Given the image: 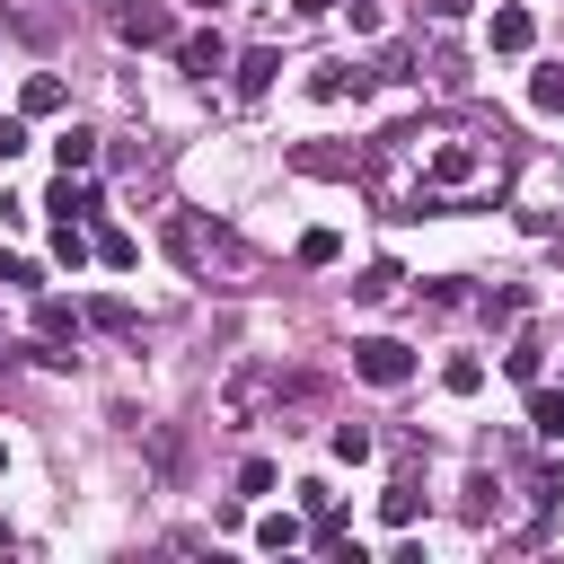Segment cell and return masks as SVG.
Wrapping results in <instances>:
<instances>
[{
	"instance_id": "cell-24",
	"label": "cell",
	"mask_w": 564,
	"mask_h": 564,
	"mask_svg": "<svg viewBox=\"0 0 564 564\" xmlns=\"http://www.w3.org/2000/svg\"><path fill=\"white\" fill-rule=\"evenodd\" d=\"M335 9H344V26H352V35H379V26H388V9H379V0H335Z\"/></svg>"
},
{
	"instance_id": "cell-22",
	"label": "cell",
	"mask_w": 564,
	"mask_h": 564,
	"mask_svg": "<svg viewBox=\"0 0 564 564\" xmlns=\"http://www.w3.org/2000/svg\"><path fill=\"white\" fill-rule=\"evenodd\" d=\"M97 264H115V273H123V264H141V247H132L123 229H97Z\"/></svg>"
},
{
	"instance_id": "cell-14",
	"label": "cell",
	"mask_w": 564,
	"mask_h": 564,
	"mask_svg": "<svg viewBox=\"0 0 564 564\" xmlns=\"http://www.w3.org/2000/svg\"><path fill=\"white\" fill-rule=\"evenodd\" d=\"M88 326H97V335H132L141 317H132V300H115V291H97V300H88Z\"/></svg>"
},
{
	"instance_id": "cell-25",
	"label": "cell",
	"mask_w": 564,
	"mask_h": 564,
	"mask_svg": "<svg viewBox=\"0 0 564 564\" xmlns=\"http://www.w3.org/2000/svg\"><path fill=\"white\" fill-rule=\"evenodd\" d=\"M26 150H35V132H26V115H0V167H9V159H26Z\"/></svg>"
},
{
	"instance_id": "cell-11",
	"label": "cell",
	"mask_w": 564,
	"mask_h": 564,
	"mask_svg": "<svg viewBox=\"0 0 564 564\" xmlns=\"http://www.w3.org/2000/svg\"><path fill=\"white\" fill-rule=\"evenodd\" d=\"M88 256H97V238H88V220H53V264H70V273H79Z\"/></svg>"
},
{
	"instance_id": "cell-18",
	"label": "cell",
	"mask_w": 564,
	"mask_h": 564,
	"mask_svg": "<svg viewBox=\"0 0 564 564\" xmlns=\"http://www.w3.org/2000/svg\"><path fill=\"white\" fill-rule=\"evenodd\" d=\"M485 317H494V326H520V317H529V291H520V282H511V291H485Z\"/></svg>"
},
{
	"instance_id": "cell-29",
	"label": "cell",
	"mask_w": 564,
	"mask_h": 564,
	"mask_svg": "<svg viewBox=\"0 0 564 564\" xmlns=\"http://www.w3.org/2000/svg\"><path fill=\"white\" fill-rule=\"evenodd\" d=\"M423 9H432L441 26H449V18H467V0H423Z\"/></svg>"
},
{
	"instance_id": "cell-27",
	"label": "cell",
	"mask_w": 564,
	"mask_h": 564,
	"mask_svg": "<svg viewBox=\"0 0 564 564\" xmlns=\"http://www.w3.org/2000/svg\"><path fill=\"white\" fill-rule=\"evenodd\" d=\"M0 291H35V264H26V256H9V247H0Z\"/></svg>"
},
{
	"instance_id": "cell-5",
	"label": "cell",
	"mask_w": 564,
	"mask_h": 564,
	"mask_svg": "<svg viewBox=\"0 0 564 564\" xmlns=\"http://www.w3.org/2000/svg\"><path fill=\"white\" fill-rule=\"evenodd\" d=\"M273 79H282V53H273V44H247V53H238V62H229V88H238V97H247V106H256V97H264V88H273Z\"/></svg>"
},
{
	"instance_id": "cell-2",
	"label": "cell",
	"mask_w": 564,
	"mask_h": 564,
	"mask_svg": "<svg viewBox=\"0 0 564 564\" xmlns=\"http://www.w3.org/2000/svg\"><path fill=\"white\" fill-rule=\"evenodd\" d=\"M379 88V70H361V62H317L308 70V97L317 106H335V97H370Z\"/></svg>"
},
{
	"instance_id": "cell-19",
	"label": "cell",
	"mask_w": 564,
	"mask_h": 564,
	"mask_svg": "<svg viewBox=\"0 0 564 564\" xmlns=\"http://www.w3.org/2000/svg\"><path fill=\"white\" fill-rule=\"evenodd\" d=\"M502 370H511V379H520V388H538V370H546V352H538V344H529V335H520V344H511V352H502Z\"/></svg>"
},
{
	"instance_id": "cell-9",
	"label": "cell",
	"mask_w": 564,
	"mask_h": 564,
	"mask_svg": "<svg viewBox=\"0 0 564 564\" xmlns=\"http://www.w3.org/2000/svg\"><path fill=\"white\" fill-rule=\"evenodd\" d=\"M115 35H123V44H176V18H167V9H123Z\"/></svg>"
},
{
	"instance_id": "cell-10",
	"label": "cell",
	"mask_w": 564,
	"mask_h": 564,
	"mask_svg": "<svg viewBox=\"0 0 564 564\" xmlns=\"http://www.w3.org/2000/svg\"><path fill=\"white\" fill-rule=\"evenodd\" d=\"M79 326H88V308H70V300H35V335H53V344H79Z\"/></svg>"
},
{
	"instance_id": "cell-7",
	"label": "cell",
	"mask_w": 564,
	"mask_h": 564,
	"mask_svg": "<svg viewBox=\"0 0 564 564\" xmlns=\"http://www.w3.org/2000/svg\"><path fill=\"white\" fill-rule=\"evenodd\" d=\"M44 212H53V220H97V212H106V194H97V185H88V167H79V176H70V167H62V185H53V194H44Z\"/></svg>"
},
{
	"instance_id": "cell-20",
	"label": "cell",
	"mask_w": 564,
	"mask_h": 564,
	"mask_svg": "<svg viewBox=\"0 0 564 564\" xmlns=\"http://www.w3.org/2000/svg\"><path fill=\"white\" fill-rule=\"evenodd\" d=\"M379 511H388V520H397V529H405V520H414V511H423V494H414V476H397V485H388V494H379Z\"/></svg>"
},
{
	"instance_id": "cell-30",
	"label": "cell",
	"mask_w": 564,
	"mask_h": 564,
	"mask_svg": "<svg viewBox=\"0 0 564 564\" xmlns=\"http://www.w3.org/2000/svg\"><path fill=\"white\" fill-rule=\"evenodd\" d=\"M0 467H9V441H0Z\"/></svg>"
},
{
	"instance_id": "cell-17",
	"label": "cell",
	"mask_w": 564,
	"mask_h": 564,
	"mask_svg": "<svg viewBox=\"0 0 564 564\" xmlns=\"http://www.w3.org/2000/svg\"><path fill=\"white\" fill-rule=\"evenodd\" d=\"M441 388H449V397H476V388H485V361H476V352H449V361H441Z\"/></svg>"
},
{
	"instance_id": "cell-6",
	"label": "cell",
	"mask_w": 564,
	"mask_h": 564,
	"mask_svg": "<svg viewBox=\"0 0 564 564\" xmlns=\"http://www.w3.org/2000/svg\"><path fill=\"white\" fill-rule=\"evenodd\" d=\"M476 167H485V150H476V141H441V150H432V159H423V185H432V194H441V185H467V176H476Z\"/></svg>"
},
{
	"instance_id": "cell-15",
	"label": "cell",
	"mask_w": 564,
	"mask_h": 564,
	"mask_svg": "<svg viewBox=\"0 0 564 564\" xmlns=\"http://www.w3.org/2000/svg\"><path fill=\"white\" fill-rule=\"evenodd\" d=\"M300 538H308V520H300V511H264V520H256V546H273V555H282V546H300Z\"/></svg>"
},
{
	"instance_id": "cell-26",
	"label": "cell",
	"mask_w": 564,
	"mask_h": 564,
	"mask_svg": "<svg viewBox=\"0 0 564 564\" xmlns=\"http://www.w3.org/2000/svg\"><path fill=\"white\" fill-rule=\"evenodd\" d=\"M335 256H344L335 229H308V238H300V264H335Z\"/></svg>"
},
{
	"instance_id": "cell-4",
	"label": "cell",
	"mask_w": 564,
	"mask_h": 564,
	"mask_svg": "<svg viewBox=\"0 0 564 564\" xmlns=\"http://www.w3.org/2000/svg\"><path fill=\"white\" fill-rule=\"evenodd\" d=\"M176 70H185V79H220V70H229V44H220L212 26H194V35H176Z\"/></svg>"
},
{
	"instance_id": "cell-8",
	"label": "cell",
	"mask_w": 564,
	"mask_h": 564,
	"mask_svg": "<svg viewBox=\"0 0 564 564\" xmlns=\"http://www.w3.org/2000/svg\"><path fill=\"white\" fill-rule=\"evenodd\" d=\"M62 106H70V88H62L53 70H26V88H18V115H26V123H44V115H62Z\"/></svg>"
},
{
	"instance_id": "cell-16",
	"label": "cell",
	"mask_w": 564,
	"mask_h": 564,
	"mask_svg": "<svg viewBox=\"0 0 564 564\" xmlns=\"http://www.w3.org/2000/svg\"><path fill=\"white\" fill-rule=\"evenodd\" d=\"M397 291H405V273H397V264H370V273L352 282V300H361V308H379V300H397Z\"/></svg>"
},
{
	"instance_id": "cell-12",
	"label": "cell",
	"mask_w": 564,
	"mask_h": 564,
	"mask_svg": "<svg viewBox=\"0 0 564 564\" xmlns=\"http://www.w3.org/2000/svg\"><path fill=\"white\" fill-rule=\"evenodd\" d=\"M529 432L538 441H564V388H529Z\"/></svg>"
},
{
	"instance_id": "cell-31",
	"label": "cell",
	"mask_w": 564,
	"mask_h": 564,
	"mask_svg": "<svg viewBox=\"0 0 564 564\" xmlns=\"http://www.w3.org/2000/svg\"><path fill=\"white\" fill-rule=\"evenodd\" d=\"M194 9H220V0H194Z\"/></svg>"
},
{
	"instance_id": "cell-32",
	"label": "cell",
	"mask_w": 564,
	"mask_h": 564,
	"mask_svg": "<svg viewBox=\"0 0 564 564\" xmlns=\"http://www.w3.org/2000/svg\"><path fill=\"white\" fill-rule=\"evenodd\" d=\"M0 546H9V520H0Z\"/></svg>"
},
{
	"instance_id": "cell-28",
	"label": "cell",
	"mask_w": 564,
	"mask_h": 564,
	"mask_svg": "<svg viewBox=\"0 0 564 564\" xmlns=\"http://www.w3.org/2000/svg\"><path fill=\"white\" fill-rule=\"evenodd\" d=\"M238 494H273V458H247L238 467Z\"/></svg>"
},
{
	"instance_id": "cell-13",
	"label": "cell",
	"mask_w": 564,
	"mask_h": 564,
	"mask_svg": "<svg viewBox=\"0 0 564 564\" xmlns=\"http://www.w3.org/2000/svg\"><path fill=\"white\" fill-rule=\"evenodd\" d=\"M53 159H62L70 176H79V167H97V132H79V123H62V132H53Z\"/></svg>"
},
{
	"instance_id": "cell-3",
	"label": "cell",
	"mask_w": 564,
	"mask_h": 564,
	"mask_svg": "<svg viewBox=\"0 0 564 564\" xmlns=\"http://www.w3.org/2000/svg\"><path fill=\"white\" fill-rule=\"evenodd\" d=\"M485 44H494V53H529V44H538V9H520V0H502V9L485 18Z\"/></svg>"
},
{
	"instance_id": "cell-21",
	"label": "cell",
	"mask_w": 564,
	"mask_h": 564,
	"mask_svg": "<svg viewBox=\"0 0 564 564\" xmlns=\"http://www.w3.org/2000/svg\"><path fill=\"white\" fill-rule=\"evenodd\" d=\"M529 106L538 115H564V70H529Z\"/></svg>"
},
{
	"instance_id": "cell-23",
	"label": "cell",
	"mask_w": 564,
	"mask_h": 564,
	"mask_svg": "<svg viewBox=\"0 0 564 564\" xmlns=\"http://www.w3.org/2000/svg\"><path fill=\"white\" fill-rule=\"evenodd\" d=\"M326 449H335V458H352V467H361V458H370V432H361V423H335V432H326Z\"/></svg>"
},
{
	"instance_id": "cell-1",
	"label": "cell",
	"mask_w": 564,
	"mask_h": 564,
	"mask_svg": "<svg viewBox=\"0 0 564 564\" xmlns=\"http://www.w3.org/2000/svg\"><path fill=\"white\" fill-rule=\"evenodd\" d=\"M352 379H370V388H405V379H414V344H397V335H361V344H352Z\"/></svg>"
}]
</instances>
